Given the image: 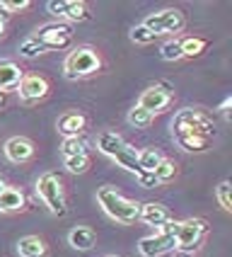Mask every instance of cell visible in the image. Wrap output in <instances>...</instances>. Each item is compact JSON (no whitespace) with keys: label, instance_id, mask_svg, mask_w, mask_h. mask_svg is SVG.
I'll list each match as a JSON object with an SVG mask.
<instances>
[{"label":"cell","instance_id":"9c48e42d","mask_svg":"<svg viewBox=\"0 0 232 257\" xmlns=\"http://www.w3.org/2000/svg\"><path fill=\"white\" fill-rule=\"evenodd\" d=\"M172 100H174L172 87L167 85V83H155V85H150L148 90H143V95L138 100V107L155 116L160 112H164L172 104Z\"/></svg>","mask_w":232,"mask_h":257},{"label":"cell","instance_id":"4fadbf2b","mask_svg":"<svg viewBox=\"0 0 232 257\" xmlns=\"http://www.w3.org/2000/svg\"><path fill=\"white\" fill-rule=\"evenodd\" d=\"M2 151H5V156H8L10 163L20 165V163H27L29 158L34 156V143L29 139H24V136H12L10 141H5Z\"/></svg>","mask_w":232,"mask_h":257},{"label":"cell","instance_id":"30bf717a","mask_svg":"<svg viewBox=\"0 0 232 257\" xmlns=\"http://www.w3.org/2000/svg\"><path fill=\"white\" fill-rule=\"evenodd\" d=\"M138 250L143 257H162L167 252L176 250V240H174L172 233H164V230H158L155 235H148L138 243Z\"/></svg>","mask_w":232,"mask_h":257},{"label":"cell","instance_id":"9a60e30c","mask_svg":"<svg viewBox=\"0 0 232 257\" xmlns=\"http://www.w3.org/2000/svg\"><path fill=\"white\" fill-rule=\"evenodd\" d=\"M87 126V119L85 114H80V112H68V114H63L58 119V131L66 136V139H70V136H80Z\"/></svg>","mask_w":232,"mask_h":257},{"label":"cell","instance_id":"83f0119b","mask_svg":"<svg viewBox=\"0 0 232 257\" xmlns=\"http://www.w3.org/2000/svg\"><path fill=\"white\" fill-rule=\"evenodd\" d=\"M160 54H162V58L164 61H179L182 56V44H179V39H172V42H167L162 49H160Z\"/></svg>","mask_w":232,"mask_h":257},{"label":"cell","instance_id":"4dcf8cb0","mask_svg":"<svg viewBox=\"0 0 232 257\" xmlns=\"http://www.w3.org/2000/svg\"><path fill=\"white\" fill-rule=\"evenodd\" d=\"M5 22H8V17H5V13H0V37L5 34Z\"/></svg>","mask_w":232,"mask_h":257},{"label":"cell","instance_id":"484cf974","mask_svg":"<svg viewBox=\"0 0 232 257\" xmlns=\"http://www.w3.org/2000/svg\"><path fill=\"white\" fill-rule=\"evenodd\" d=\"M230 192H232V185L225 180V182H220V185L216 187V197L218 201H220V206L225 209V211H232V197H230Z\"/></svg>","mask_w":232,"mask_h":257},{"label":"cell","instance_id":"f1b7e54d","mask_svg":"<svg viewBox=\"0 0 232 257\" xmlns=\"http://www.w3.org/2000/svg\"><path fill=\"white\" fill-rule=\"evenodd\" d=\"M130 39L136 44H150V42H155V34L150 29H145L143 25H138V27L130 29Z\"/></svg>","mask_w":232,"mask_h":257},{"label":"cell","instance_id":"d6a6232c","mask_svg":"<svg viewBox=\"0 0 232 257\" xmlns=\"http://www.w3.org/2000/svg\"><path fill=\"white\" fill-rule=\"evenodd\" d=\"M109 257H114V255H109Z\"/></svg>","mask_w":232,"mask_h":257},{"label":"cell","instance_id":"1f68e13d","mask_svg":"<svg viewBox=\"0 0 232 257\" xmlns=\"http://www.w3.org/2000/svg\"><path fill=\"white\" fill-rule=\"evenodd\" d=\"M5 187H8V185H5V180H2V177H0V192H2V189H5Z\"/></svg>","mask_w":232,"mask_h":257},{"label":"cell","instance_id":"5b68a950","mask_svg":"<svg viewBox=\"0 0 232 257\" xmlns=\"http://www.w3.org/2000/svg\"><path fill=\"white\" fill-rule=\"evenodd\" d=\"M36 192L42 201L48 206V211L54 216H66V197H63V185L58 180V175L54 172H44L42 177L36 180Z\"/></svg>","mask_w":232,"mask_h":257},{"label":"cell","instance_id":"3957f363","mask_svg":"<svg viewBox=\"0 0 232 257\" xmlns=\"http://www.w3.org/2000/svg\"><path fill=\"white\" fill-rule=\"evenodd\" d=\"M97 201H100V206L104 209V214L112 216L118 223H136L138 216H140V204L128 199V197H124V194L112 185L100 187Z\"/></svg>","mask_w":232,"mask_h":257},{"label":"cell","instance_id":"8fae6325","mask_svg":"<svg viewBox=\"0 0 232 257\" xmlns=\"http://www.w3.org/2000/svg\"><path fill=\"white\" fill-rule=\"evenodd\" d=\"M48 13L56 15V17H66L70 22H87L90 13H87V5L80 0H51L48 5Z\"/></svg>","mask_w":232,"mask_h":257},{"label":"cell","instance_id":"4316f807","mask_svg":"<svg viewBox=\"0 0 232 257\" xmlns=\"http://www.w3.org/2000/svg\"><path fill=\"white\" fill-rule=\"evenodd\" d=\"M66 168L75 175H82L90 170V156H75V158H66Z\"/></svg>","mask_w":232,"mask_h":257},{"label":"cell","instance_id":"7402d4cb","mask_svg":"<svg viewBox=\"0 0 232 257\" xmlns=\"http://www.w3.org/2000/svg\"><path fill=\"white\" fill-rule=\"evenodd\" d=\"M60 151H63V156H66V158L87 156V143L82 141L80 136H70V139H66V141H63Z\"/></svg>","mask_w":232,"mask_h":257},{"label":"cell","instance_id":"6da1fadb","mask_svg":"<svg viewBox=\"0 0 232 257\" xmlns=\"http://www.w3.org/2000/svg\"><path fill=\"white\" fill-rule=\"evenodd\" d=\"M213 119L203 114L201 109H182L172 119V136L186 153H203L213 136Z\"/></svg>","mask_w":232,"mask_h":257},{"label":"cell","instance_id":"7a4b0ae2","mask_svg":"<svg viewBox=\"0 0 232 257\" xmlns=\"http://www.w3.org/2000/svg\"><path fill=\"white\" fill-rule=\"evenodd\" d=\"M97 148H100L106 158H112L116 165H121L126 172L136 175V177H138V182H140L143 187H148V189H150V187L158 185V180H155L150 172L140 170L136 148H130L128 143L124 141L118 134H112V131H104V134H100V139H97Z\"/></svg>","mask_w":232,"mask_h":257},{"label":"cell","instance_id":"52a82bcc","mask_svg":"<svg viewBox=\"0 0 232 257\" xmlns=\"http://www.w3.org/2000/svg\"><path fill=\"white\" fill-rule=\"evenodd\" d=\"M184 25H186L184 13L176 10V8H167V10L152 13L143 20V27L150 29L155 37H158V34H176V32L184 29Z\"/></svg>","mask_w":232,"mask_h":257},{"label":"cell","instance_id":"44dd1931","mask_svg":"<svg viewBox=\"0 0 232 257\" xmlns=\"http://www.w3.org/2000/svg\"><path fill=\"white\" fill-rule=\"evenodd\" d=\"M162 153H160L158 148H145V151H140L138 153V165H140V170L143 172H155V168H158L160 163H162Z\"/></svg>","mask_w":232,"mask_h":257},{"label":"cell","instance_id":"277c9868","mask_svg":"<svg viewBox=\"0 0 232 257\" xmlns=\"http://www.w3.org/2000/svg\"><path fill=\"white\" fill-rule=\"evenodd\" d=\"M102 68V56L92 49V46H78L72 49L66 63H63V73L66 78L78 80V78H90Z\"/></svg>","mask_w":232,"mask_h":257},{"label":"cell","instance_id":"ba28073f","mask_svg":"<svg viewBox=\"0 0 232 257\" xmlns=\"http://www.w3.org/2000/svg\"><path fill=\"white\" fill-rule=\"evenodd\" d=\"M36 42L42 44L46 51H60L66 46H70L72 32L68 25L63 22H54V25H44V27L36 29V34H32Z\"/></svg>","mask_w":232,"mask_h":257},{"label":"cell","instance_id":"8992f818","mask_svg":"<svg viewBox=\"0 0 232 257\" xmlns=\"http://www.w3.org/2000/svg\"><path fill=\"white\" fill-rule=\"evenodd\" d=\"M206 233H208V223H206L203 218H186V221L176 223V233H174L176 250L194 252V250L203 243Z\"/></svg>","mask_w":232,"mask_h":257},{"label":"cell","instance_id":"ffe728a7","mask_svg":"<svg viewBox=\"0 0 232 257\" xmlns=\"http://www.w3.org/2000/svg\"><path fill=\"white\" fill-rule=\"evenodd\" d=\"M179 44H182V56L194 58V56H201L210 42L203 39V37H186V39H179Z\"/></svg>","mask_w":232,"mask_h":257},{"label":"cell","instance_id":"d4e9b609","mask_svg":"<svg viewBox=\"0 0 232 257\" xmlns=\"http://www.w3.org/2000/svg\"><path fill=\"white\" fill-rule=\"evenodd\" d=\"M20 54L24 58H36V56H42V54H46V49L34 37H29V39H24V42L20 44Z\"/></svg>","mask_w":232,"mask_h":257},{"label":"cell","instance_id":"cb8c5ba5","mask_svg":"<svg viewBox=\"0 0 232 257\" xmlns=\"http://www.w3.org/2000/svg\"><path fill=\"white\" fill-rule=\"evenodd\" d=\"M152 119H155V116L150 114V112H145V109H140L138 104L128 112V124H133L136 128H148L152 124Z\"/></svg>","mask_w":232,"mask_h":257},{"label":"cell","instance_id":"7c38bea8","mask_svg":"<svg viewBox=\"0 0 232 257\" xmlns=\"http://www.w3.org/2000/svg\"><path fill=\"white\" fill-rule=\"evenodd\" d=\"M20 97L24 102H39L48 95V80L44 75H27L20 80Z\"/></svg>","mask_w":232,"mask_h":257},{"label":"cell","instance_id":"d6986e66","mask_svg":"<svg viewBox=\"0 0 232 257\" xmlns=\"http://www.w3.org/2000/svg\"><path fill=\"white\" fill-rule=\"evenodd\" d=\"M22 80V68L12 61H0V90H12Z\"/></svg>","mask_w":232,"mask_h":257},{"label":"cell","instance_id":"2e32d148","mask_svg":"<svg viewBox=\"0 0 232 257\" xmlns=\"http://www.w3.org/2000/svg\"><path fill=\"white\" fill-rule=\"evenodd\" d=\"M68 243H70V247L85 252V250H92V247H94L97 235H94V230L87 228V226H78V228H72L70 233H68Z\"/></svg>","mask_w":232,"mask_h":257},{"label":"cell","instance_id":"5bb4252c","mask_svg":"<svg viewBox=\"0 0 232 257\" xmlns=\"http://www.w3.org/2000/svg\"><path fill=\"white\" fill-rule=\"evenodd\" d=\"M140 221H145L148 226H164V223H170L172 221V214H170V209L164 206V204H160V201H145L140 204V216H138Z\"/></svg>","mask_w":232,"mask_h":257},{"label":"cell","instance_id":"f546056e","mask_svg":"<svg viewBox=\"0 0 232 257\" xmlns=\"http://www.w3.org/2000/svg\"><path fill=\"white\" fill-rule=\"evenodd\" d=\"M0 8L10 10V13H24L32 8V3L29 0H0Z\"/></svg>","mask_w":232,"mask_h":257},{"label":"cell","instance_id":"e0dca14e","mask_svg":"<svg viewBox=\"0 0 232 257\" xmlns=\"http://www.w3.org/2000/svg\"><path fill=\"white\" fill-rule=\"evenodd\" d=\"M27 206V197L22 194V189L5 187L0 192V211H22Z\"/></svg>","mask_w":232,"mask_h":257},{"label":"cell","instance_id":"ac0fdd59","mask_svg":"<svg viewBox=\"0 0 232 257\" xmlns=\"http://www.w3.org/2000/svg\"><path fill=\"white\" fill-rule=\"evenodd\" d=\"M17 252L22 257H46L48 247H46V243H44L39 235H24L17 243Z\"/></svg>","mask_w":232,"mask_h":257},{"label":"cell","instance_id":"603a6c76","mask_svg":"<svg viewBox=\"0 0 232 257\" xmlns=\"http://www.w3.org/2000/svg\"><path fill=\"white\" fill-rule=\"evenodd\" d=\"M174 175H176V163L174 160H170V158H162V163H160L158 168H155V172H152V177L160 182H167V180H172Z\"/></svg>","mask_w":232,"mask_h":257}]
</instances>
